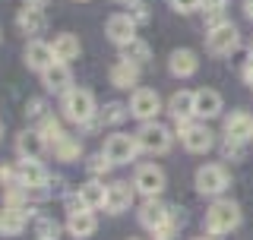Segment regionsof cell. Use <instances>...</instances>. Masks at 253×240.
I'll list each match as a JSON object with an SVG mask.
<instances>
[{"label": "cell", "instance_id": "cell-43", "mask_svg": "<svg viewBox=\"0 0 253 240\" xmlns=\"http://www.w3.org/2000/svg\"><path fill=\"white\" fill-rule=\"evenodd\" d=\"M200 240H206V237H200Z\"/></svg>", "mask_w": 253, "mask_h": 240}, {"label": "cell", "instance_id": "cell-18", "mask_svg": "<svg viewBox=\"0 0 253 240\" xmlns=\"http://www.w3.org/2000/svg\"><path fill=\"white\" fill-rule=\"evenodd\" d=\"M67 228H70V234L73 237H92L95 234V228H98V221H95V215L92 209H79V212H70V221H67Z\"/></svg>", "mask_w": 253, "mask_h": 240}, {"label": "cell", "instance_id": "cell-29", "mask_svg": "<svg viewBox=\"0 0 253 240\" xmlns=\"http://www.w3.org/2000/svg\"><path fill=\"white\" fill-rule=\"evenodd\" d=\"M126 114H130V108H124L121 101H111V105L101 111V123H121Z\"/></svg>", "mask_w": 253, "mask_h": 240}, {"label": "cell", "instance_id": "cell-3", "mask_svg": "<svg viewBox=\"0 0 253 240\" xmlns=\"http://www.w3.org/2000/svg\"><path fill=\"white\" fill-rule=\"evenodd\" d=\"M237 44H241V35H237V29L231 26V22L212 26V29H209V35H206V47H209L212 54H218V57L231 54Z\"/></svg>", "mask_w": 253, "mask_h": 240}, {"label": "cell", "instance_id": "cell-24", "mask_svg": "<svg viewBox=\"0 0 253 240\" xmlns=\"http://www.w3.org/2000/svg\"><path fill=\"white\" fill-rule=\"evenodd\" d=\"M79 199H83V209H101L108 199V187H101L98 180L85 183V187H79Z\"/></svg>", "mask_w": 253, "mask_h": 240}, {"label": "cell", "instance_id": "cell-35", "mask_svg": "<svg viewBox=\"0 0 253 240\" xmlns=\"http://www.w3.org/2000/svg\"><path fill=\"white\" fill-rule=\"evenodd\" d=\"M174 6H177L180 13H193V10H200L203 6V0H171Z\"/></svg>", "mask_w": 253, "mask_h": 240}, {"label": "cell", "instance_id": "cell-22", "mask_svg": "<svg viewBox=\"0 0 253 240\" xmlns=\"http://www.w3.org/2000/svg\"><path fill=\"white\" fill-rule=\"evenodd\" d=\"M16 152H19L22 158H38L44 152V136L35 133V130H26L19 139H16Z\"/></svg>", "mask_w": 253, "mask_h": 240}, {"label": "cell", "instance_id": "cell-28", "mask_svg": "<svg viewBox=\"0 0 253 240\" xmlns=\"http://www.w3.org/2000/svg\"><path fill=\"white\" fill-rule=\"evenodd\" d=\"M79 139H73V136H63L60 142H54V152H57L60 161H73V158H79Z\"/></svg>", "mask_w": 253, "mask_h": 240}, {"label": "cell", "instance_id": "cell-33", "mask_svg": "<svg viewBox=\"0 0 253 240\" xmlns=\"http://www.w3.org/2000/svg\"><path fill=\"white\" fill-rule=\"evenodd\" d=\"M126 16H130L133 22H149V6H146V3H133Z\"/></svg>", "mask_w": 253, "mask_h": 240}, {"label": "cell", "instance_id": "cell-6", "mask_svg": "<svg viewBox=\"0 0 253 240\" xmlns=\"http://www.w3.org/2000/svg\"><path fill=\"white\" fill-rule=\"evenodd\" d=\"M228 187V171L221 164H203L196 171V190L203 196H218Z\"/></svg>", "mask_w": 253, "mask_h": 240}, {"label": "cell", "instance_id": "cell-1", "mask_svg": "<svg viewBox=\"0 0 253 240\" xmlns=\"http://www.w3.org/2000/svg\"><path fill=\"white\" fill-rule=\"evenodd\" d=\"M237 225H241V209H237V202H231V199H218L206 212V231L209 234H228Z\"/></svg>", "mask_w": 253, "mask_h": 240}, {"label": "cell", "instance_id": "cell-2", "mask_svg": "<svg viewBox=\"0 0 253 240\" xmlns=\"http://www.w3.org/2000/svg\"><path fill=\"white\" fill-rule=\"evenodd\" d=\"M95 114V98L89 89H70L63 95V117L73 123H89Z\"/></svg>", "mask_w": 253, "mask_h": 240}, {"label": "cell", "instance_id": "cell-40", "mask_svg": "<svg viewBox=\"0 0 253 240\" xmlns=\"http://www.w3.org/2000/svg\"><path fill=\"white\" fill-rule=\"evenodd\" d=\"M44 0H26V6H42Z\"/></svg>", "mask_w": 253, "mask_h": 240}, {"label": "cell", "instance_id": "cell-10", "mask_svg": "<svg viewBox=\"0 0 253 240\" xmlns=\"http://www.w3.org/2000/svg\"><path fill=\"white\" fill-rule=\"evenodd\" d=\"M171 215H174V209H168V205H162V202H158V199L152 196L146 205H142V212H139V221H142V228L155 231V228L168 225V221H171Z\"/></svg>", "mask_w": 253, "mask_h": 240}, {"label": "cell", "instance_id": "cell-21", "mask_svg": "<svg viewBox=\"0 0 253 240\" xmlns=\"http://www.w3.org/2000/svg\"><path fill=\"white\" fill-rule=\"evenodd\" d=\"M168 67H171V73H174V76H193V73H196V67H200V60H196V54H193V51L180 47V51H174V54H171Z\"/></svg>", "mask_w": 253, "mask_h": 240}, {"label": "cell", "instance_id": "cell-37", "mask_svg": "<svg viewBox=\"0 0 253 240\" xmlns=\"http://www.w3.org/2000/svg\"><path fill=\"white\" fill-rule=\"evenodd\" d=\"M42 108H44L42 101H32V105H29V114H32V117H38V114H42Z\"/></svg>", "mask_w": 253, "mask_h": 240}, {"label": "cell", "instance_id": "cell-42", "mask_svg": "<svg viewBox=\"0 0 253 240\" xmlns=\"http://www.w3.org/2000/svg\"><path fill=\"white\" fill-rule=\"evenodd\" d=\"M0 133H3V123H0Z\"/></svg>", "mask_w": 253, "mask_h": 240}, {"label": "cell", "instance_id": "cell-39", "mask_svg": "<svg viewBox=\"0 0 253 240\" xmlns=\"http://www.w3.org/2000/svg\"><path fill=\"white\" fill-rule=\"evenodd\" d=\"M244 13H247L250 19H253V0H244Z\"/></svg>", "mask_w": 253, "mask_h": 240}, {"label": "cell", "instance_id": "cell-13", "mask_svg": "<svg viewBox=\"0 0 253 240\" xmlns=\"http://www.w3.org/2000/svg\"><path fill=\"white\" fill-rule=\"evenodd\" d=\"M133 32H136V22H133L130 16H111L108 26H105V35H108L114 44H126V41H133V38H136Z\"/></svg>", "mask_w": 253, "mask_h": 240}, {"label": "cell", "instance_id": "cell-4", "mask_svg": "<svg viewBox=\"0 0 253 240\" xmlns=\"http://www.w3.org/2000/svg\"><path fill=\"white\" fill-rule=\"evenodd\" d=\"M180 130V142H184L187 152H209L212 149V130L203 123H190V120H184V123H177Z\"/></svg>", "mask_w": 253, "mask_h": 240}, {"label": "cell", "instance_id": "cell-32", "mask_svg": "<svg viewBox=\"0 0 253 240\" xmlns=\"http://www.w3.org/2000/svg\"><path fill=\"white\" fill-rule=\"evenodd\" d=\"M38 237L42 240H57V225L51 218H38Z\"/></svg>", "mask_w": 253, "mask_h": 240}, {"label": "cell", "instance_id": "cell-26", "mask_svg": "<svg viewBox=\"0 0 253 240\" xmlns=\"http://www.w3.org/2000/svg\"><path fill=\"white\" fill-rule=\"evenodd\" d=\"M22 228H26V212L16 209V205H6V209L0 212V231L13 237V234H19Z\"/></svg>", "mask_w": 253, "mask_h": 240}, {"label": "cell", "instance_id": "cell-34", "mask_svg": "<svg viewBox=\"0 0 253 240\" xmlns=\"http://www.w3.org/2000/svg\"><path fill=\"white\" fill-rule=\"evenodd\" d=\"M225 158H244V142L228 139V142H225Z\"/></svg>", "mask_w": 253, "mask_h": 240}, {"label": "cell", "instance_id": "cell-14", "mask_svg": "<svg viewBox=\"0 0 253 240\" xmlns=\"http://www.w3.org/2000/svg\"><path fill=\"white\" fill-rule=\"evenodd\" d=\"M225 133H228V139H237V142L253 139V117L244 114V111H234V114L225 120Z\"/></svg>", "mask_w": 253, "mask_h": 240}, {"label": "cell", "instance_id": "cell-38", "mask_svg": "<svg viewBox=\"0 0 253 240\" xmlns=\"http://www.w3.org/2000/svg\"><path fill=\"white\" fill-rule=\"evenodd\" d=\"M0 180H3V183L13 180V171H10V167H0Z\"/></svg>", "mask_w": 253, "mask_h": 240}, {"label": "cell", "instance_id": "cell-41", "mask_svg": "<svg viewBox=\"0 0 253 240\" xmlns=\"http://www.w3.org/2000/svg\"><path fill=\"white\" fill-rule=\"evenodd\" d=\"M117 3H126V6H133V3H142V0H117Z\"/></svg>", "mask_w": 253, "mask_h": 240}, {"label": "cell", "instance_id": "cell-19", "mask_svg": "<svg viewBox=\"0 0 253 240\" xmlns=\"http://www.w3.org/2000/svg\"><path fill=\"white\" fill-rule=\"evenodd\" d=\"M193 105L200 117H218L221 114V95L215 89H200L193 92Z\"/></svg>", "mask_w": 253, "mask_h": 240}, {"label": "cell", "instance_id": "cell-25", "mask_svg": "<svg viewBox=\"0 0 253 240\" xmlns=\"http://www.w3.org/2000/svg\"><path fill=\"white\" fill-rule=\"evenodd\" d=\"M51 47H54V57L63 60V63H67V60H73V57H79V38H76V35H70V32L57 35Z\"/></svg>", "mask_w": 253, "mask_h": 240}, {"label": "cell", "instance_id": "cell-23", "mask_svg": "<svg viewBox=\"0 0 253 240\" xmlns=\"http://www.w3.org/2000/svg\"><path fill=\"white\" fill-rule=\"evenodd\" d=\"M44 180H47V174H44V167L38 164V158H26V161L19 164V183L22 187H44Z\"/></svg>", "mask_w": 253, "mask_h": 240}, {"label": "cell", "instance_id": "cell-7", "mask_svg": "<svg viewBox=\"0 0 253 240\" xmlns=\"http://www.w3.org/2000/svg\"><path fill=\"white\" fill-rule=\"evenodd\" d=\"M136 146L139 149H146V152H168L171 149V133H168V126H162V123H146L142 130L136 133Z\"/></svg>", "mask_w": 253, "mask_h": 240}, {"label": "cell", "instance_id": "cell-31", "mask_svg": "<svg viewBox=\"0 0 253 240\" xmlns=\"http://www.w3.org/2000/svg\"><path fill=\"white\" fill-rule=\"evenodd\" d=\"M89 171L95 174V177H101V174H108V171H111V161L105 158V152H101V155H92V158H89Z\"/></svg>", "mask_w": 253, "mask_h": 240}, {"label": "cell", "instance_id": "cell-8", "mask_svg": "<svg viewBox=\"0 0 253 240\" xmlns=\"http://www.w3.org/2000/svg\"><path fill=\"white\" fill-rule=\"evenodd\" d=\"M158 111H162V98H158V92L152 89H136L130 98V114L139 117V120H152Z\"/></svg>", "mask_w": 253, "mask_h": 240}, {"label": "cell", "instance_id": "cell-27", "mask_svg": "<svg viewBox=\"0 0 253 240\" xmlns=\"http://www.w3.org/2000/svg\"><path fill=\"white\" fill-rule=\"evenodd\" d=\"M121 47H124L121 57H124V60H130V63H136V67L149 63V57H152L149 44H146V41H139V38H133V41H126V44H121Z\"/></svg>", "mask_w": 253, "mask_h": 240}, {"label": "cell", "instance_id": "cell-12", "mask_svg": "<svg viewBox=\"0 0 253 240\" xmlns=\"http://www.w3.org/2000/svg\"><path fill=\"white\" fill-rule=\"evenodd\" d=\"M54 60H57V57H54V47L51 44L38 41V38H32V41L26 44V63H29L32 70H42V73H44Z\"/></svg>", "mask_w": 253, "mask_h": 240}, {"label": "cell", "instance_id": "cell-11", "mask_svg": "<svg viewBox=\"0 0 253 240\" xmlns=\"http://www.w3.org/2000/svg\"><path fill=\"white\" fill-rule=\"evenodd\" d=\"M130 202H133V187L130 183H124V180H117V183H111L108 187V199H105V209L111 215H121L130 209Z\"/></svg>", "mask_w": 253, "mask_h": 240}, {"label": "cell", "instance_id": "cell-36", "mask_svg": "<svg viewBox=\"0 0 253 240\" xmlns=\"http://www.w3.org/2000/svg\"><path fill=\"white\" fill-rule=\"evenodd\" d=\"M221 6H225V0H203L206 13H221Z\"/></svg>", "mask_w": 253, "mask_h": 240}, {"label": "cell", "instance_id": "cell-30", "mask_svg": "<svg viewBox=\"0 0 253 240\" xmlns=\"http://www.w3.org/2000/svg\"><path fill=\"white\" fill-rule=\"evenodd\" d=\"M38 133L44 136V142H60L63 139V126H60V120H54V117H47Z\"/></svg>", "mask_w": 253, "mask_h": 240}, {"label": "cell", "instance_id": "cell-15", "mask_svg": "<svg viewBox=\"0 0 253 240\" xmlns=\"http://www.w3.org/2000/svg\"><path fill=\"white\" fill-rule=\"evenodd\" d=\"M16 26H19L22 35H42L47 19H44L42 6H26V10H19V16H16Z\"/></svg>", "mask_w": 253, "mask_h": 240}, {"label": "cell", "instance_id": "cell-20", "mask_svg": "<svg viewBox=\"0 0 253 240\" xmlns=\"http://www.w3.org/2000/svg\"><path fill=\"white\" fill-rule=\"evenodd\" d=\"M168 111L171 117L177 120V123H184V120H190L196 114V105H193V92H174L171 101H168Z\"/></svg>", "mask_w": 253, "mask_h": 240}, {"label": "cell", "instance_id": "cell-5", "mask_svg": "<svg viewBox=\"0 0 253 240\" xmlns=\"http://www.w3.org/2000/svg\"><path fill=\"white\" fill-rule=\"evenodd\" d=\"M136 139L133 136H126V133H114V136H108V142H105V158L111 164H130L133 161V155H136Z\"/></svg>", "mask_w": 253, "mask_h": 240}, {"label": "cell", "instance_id": "cell-16", "mask_svg": "<svg viewBox=\"0 0 253 240\" xmlns=\"http://www.w3.org/2000/svg\"><path fill=\"white\" fill-rule=\"evenodd\" d=\"M42 76H44V85H47L51 92H70L73 76H70V70H67V63H63V60H54Z\"/></svg>", "mask_w": 253, "mask_h": 240}, {"label": "cell", "instance_id": "cell-17", "mask_svg": "<svg viewBox=\"0 0 253 240\" xmlns=\"http://www.w3.org/2000/svg\"><path fill=\"white\" fill-rule=\"evenodd\" d=\"M139 82V67L130 60H117L114 67H111V85H117V89H130V85Z\"/></svg>", "mask_w": 253, "mask_h": 240}, {"label": "cell", "instance_id": "cell-9", "mask_svg": "<svg viewBox=\"0 0 253 240\" xmlns=\"http://www.w3.org/2000/svg\"><path fill=\"white\" fill-rule=\"evenodd\" d=\"M133 187L152 199V196H158V193L165 190V171H162V167H155V164H142L139 171H136V180H133Z\"/></svg>", "mask_w": 253, "mask_h": 240}]
</instances>
